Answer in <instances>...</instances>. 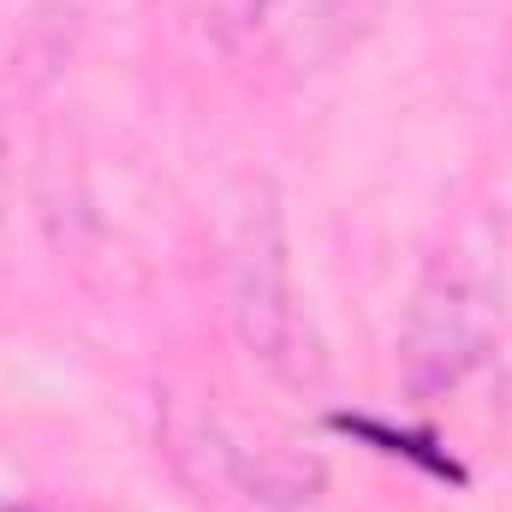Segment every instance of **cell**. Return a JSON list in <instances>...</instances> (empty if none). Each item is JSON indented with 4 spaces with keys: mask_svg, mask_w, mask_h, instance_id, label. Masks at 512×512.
<instances>
[{
    "mask_svg": "<svg viewBox=\"0 0 512 512\" xmlns=\"http://www.w3.org/2000/svg\"><path fill=\"white\" fill-rule=\"evenodd\" d=\"M364 0H209V24L239 54H274L292 66H316L340 42L358 36Z\"/></svg>",
    "mask_w": 512,
    "mask_h": 512,
    "instance_id": "3",
    "label": "cell"
},
{
    "mask_svg": "<svg viewBox=\"0 0 512 512\" xmlns=\"http://www.w3.org/2000/svg\"><path fill=\"white\" fill-rule=\"evenodd\" d=\"M489 310L483 298L453 280V274H435L423 280V292L411 298L405 310V328H399V382L417 405L453 393L483 358H489Z\"/></svg>",
    "mask_w": 512,
    "mask_h": 512,
    "instance_id": "1",
    "label": "cell"
},
{
    "mask_svg": "<svg viewBox=\"0 0 512 512\" xmlns=\"http://www.w3.org/2000/svg\"><path fill=\"white\" fill-rule=\"evenodd\" d=\"M0 227H6V126H0Z\"/></svg>",
    "mask_w": 512,
    "mask_h": 512,
    "instance_id": "4",
    "label": "cell"
},
{
    "mask_svg": "<svg viewBox=\"0 0 512 512\" xmlns=\"http://www.w3.org/2000/svg\"><path fill=\"white\" fill-rule=\"evenodd\" d=\"M0 512H42V507H0Z\"/></svg>",
    "mask_w": 512,
    "mask_h": 512,
    "instance_id": "5",
    "label": "cell"
},
{
    "mask_svg": "<svg viewBox=\"0 0 512 512\" xmlns=\"http://www.w3.org/2000/svg\"><path fill=\"white\" fill-rule=\"evenodd\" d=\"M239 334L286 387L322 382V340H316V328H310V316H304V304L292 292L286 245H280L274 215H262L251 251L239 262Z\"/></svg>",
    "mask_w": 512,
    "mask_h": 512,
    "instance_id": "2",
    "label": "cell"
}]
</instances>
